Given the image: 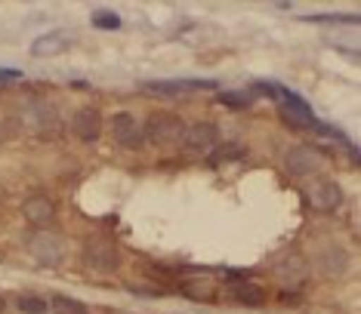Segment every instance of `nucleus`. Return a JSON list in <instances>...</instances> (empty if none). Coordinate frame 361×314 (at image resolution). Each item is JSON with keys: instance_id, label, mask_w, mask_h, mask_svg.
Segmentation results:
<instances>
[{"instance_id": "nucleus-1", "label": "nucleus", "mask_w": 361, "mask_h": 314, "mask_svg": "<svg viewBox=\"0 0 361 314\" xmlns=\"http://www.w3.org/2000/svg\"><path fill=\"white\" fill-rule=\"evenodd\" d=\"M219 145V127L210 120H198L192 127H185L183 139H179V151L188 157H207L216 151Z\"/></svg>"}, {"instance_id": "nucleus-2", "label": "nucleus", "mask_w": 361, "mask_h": 314, "mask_svg": "<svg viewBox=\"0 0 361 314\" xmlns=\"http://www.w3.org/2000/svg\"><path fill=\"white\" fill-rule=\"evenodd\" d=\"M185 133V123L179 114H170V111H154L149 120H145L142 127V136L149 139V142L167 148V145H179V139Z\"/></svg>"}, {"instance_id": "nucleus-3", "label": "nucleus", "mask_w": 361, "mask_h": 314, "mask_svg": "<svg viewBox=\"0 0 361 314\" xmlns=\"http://www.w3.org/2000/svg\"><path fill=\"white\" fill-rule=\"evenodd\" d=\"M84 262L96 271H118L121 265V246L105 234H93L84 241Z\"/></svg>"}, {"instance_id": "nucleus-4", "label": "nucleus", "mask_w": 361, "mask_h": 314, "mask_svg": "<svg viewBox=\"0 0 361 314\" xmlns=\"http://www.w3.org/2000/svg\"><path fill=\"white\" fill-rule=\"evenodd\" d=\"M28 253L35 256L40 265L56 268V265H62V259H65V241L59 234H53L50 228L35 231V234L28 237Z\"/></svg>"}, {"instance_id": "nucleus-5", "label": "nucleus", "mask_w": 361, "mask_h": 314, "mask_svg": "<svg viewBox=\"0 0 361 314\" xmlns=\"http://www.w3.org/2000/svg\"><path fill=\"white\" fill-rule=\"evenodd\" d=\"M142 89L152 96H188V93H201V89H216V80H198V77L142 80Z\"/></svg>"}, {"instance_id": "nucleus-6", "label": "nucleus", "mask_w": 361, "mask_h": 314, "mask_svg": "<svg viewBox=\"0 0 361 314\" xmlns=\"http://www.w3.org/2000/svg\"><path fill=\"white\" fill-rule=\"evenodd\" d=\"M343 203H346V191L340 188V182L318 179L315 185L309 188V206L315 213H336Z\"/></svg>"}, {"instance_id": "nucleus-7", "label": "nucleus", "mask_w": 361, "mask_h": 314, "mask_svg": "<svg viewBox=\"0 0 361 314\" xmlns=\"http://www.w3.org/2000/svg\"><path fill=\"white\" fill-rule=\"evenodd\" d=\"M111 136H114V142L118 145H124V148H142V142H145V136H142V123H139L133 114L130 111H118L111 118Z\"/></svg>"}, {"instance_id": "nucleus-8", "label": "nucleus", "mask_w": 361, "mask_h": 314, "mask_svg": "<svg viewBox=\"0 0 361 314\" xmlns=\"http://www.w3.org/2000/svg\"><path fill=\"white\" fill-rule=\"evenodd\" d=\"M22 216H25L28 225H35L37 231L50 228L53 222H56V203H53V197H47V194L28 197V201L22 203Z\"/></svg>"}, {"instance_id": "nucleus-9", "label": "nucleus", "mask_w": 361, "mask_h": 314, "mask_svg": "<svg viewBox=\"0 0 361 314\" xmlns=\"http://www.w3.org/2000/svg\"><path fill=\"white\" fill-rule=\"evenodd\" d=\"M71 133H75L80 142H96V139L102 136V111L93 108V105L78 108L75 118H71Z\"/></svg>"}, {"instance_id": "nucleus-10", "label": "nucleus", "mask_w": 361, "mask_h": 314, "mask_svg": "<svg viewBox=\"0 0 361 314\" xmlns=\"http://www.w3.org/2000/svg\"><path fill=\"white\" fill-rule=\"evenodd\" d=\"M275 277L281 280L284 287H293V290H300V287L309 280V265H306V259H302L300 253H287L284 259L275 265Z\"/></svg>"}, {"instance_id": "nucleus-11", "label": "nucleus", "mask_w": 361, "mask_h": 314, "mask_svg": "<svg viewBox=\"0 0 361 314\" xmlns=\"http://www.w3.org/2000/svg\"><path fill=\"white\" fill-rule=\"evenodd\" d=\"M226 296H228V299H232L235 305H244V308H262V305H266V299H269L266 287L253 284V280H232Z\"/></svg>"}, {"instance_id": "nucleus-12", "label": "nucleus", "mask_w": 361, "mask_h": 314, "mask_svg": "<svg viewBox=\"0 0 361 314\" xmlns=\"http://www.w3.org/2000/svg\"><path fill=\"white\" fill-rule=\"evenodd\" d=\"M284 167L293 172V176H312L318 167H322V157H318L315 148H306V145H297L284 154Z\"/></svg>"}, {"instance_id": "nucleus-13", "label": "nucleus", "mask_w": 361, "mask_h": 314, "mask_svg": "<svg viewBox=\"0 0 361 314\" xmlns=\"http://www.w3.org/2000/svg\"><path fill=\"white\" fill-rule=\"evenodd\" d=\"M179 293L192 302H204V305H213L219 299V290H216V280L210 277H185L179 284Z\"/></svg>"}, {"instance_id": "nucleus-14", "label": "nucleus", "mask_w": 361, "mask_h": 314, "mask_svg": "<svg viewBox=\"0 0 361 314\" xmlns=\"http://www.w3.org/2000/svg\"><path fill=\"white\" fill-rule=\"evenodd\" d=\"M68 44H71V34H65V31H47V34H40L35 44H31V56H35V59H53V56H59Z\"/></svg>"}, {"instance_id": "nucleus-15", "label": "nucleus", "mask_w": 361, "mask_h": 314, "mask_svg": "<svg viewBox=\"0 0 361 314\" xmlns=\"http://www.w3.org/2000/svg\"><path fill=\"white\" fill-rule=\"evenodd\" d=\"M50 308L56 314H87V305L80 299H75V296H53Z\"/></svg>"}, {"instance_id": "nucleus-16", "label": "nucleus", "mask_w": 361, "mask_h": 314, "mask_svg": "<svg viewBox=\"0 0 361 314\" xmlns=\"http://www.w3.org/2000/svg\"><path fill=\"white\" fill-rule=\"evenodd\" d=\"M253 93L250 89H228V93H219V105H228V108H250Z\"/></svg>"}, {"instance_id": "nucleus-17", "label": "nucleus", "mask_w": 361, "mask_h": 314, "mask_svg": "<svg viewBox=\"0 0 361 314\" xmlns=\"http://www.w3.org/2000/svg\"><path fill=\"white\" fill-rule=\"evenodd\" d=\"M238 157H244V145H216V151H213V157H207V161L216 167V163L238 161Z\"/></svg>"}, {"instance_id": "nucleus-18", "label": "nucleus", "mask_w": 361, "mask_h": 314, "mask_svg": "<svg viewBox=\"0 0 361 314\" xmlns=\"http://www.w3.org/2000/svg\"><path fill=\"white\" fill-rule=\"evenodd\" d=\"M16 305H19V311H25V314H44L50 308V302H44L40 296H19Z\"/></svg>"}, {"instance_id": "nucleus-19", "label": "nucleus", "mask_w": 361, "mask_h": 314, "mask_svg": "<svg viewBox=\"0 0 361 314\" xmlns=\"http://www.w3.org/2000/svg\"><path fill=\"white\" fill-rule=\"evenodd\" d=\"M93 25L96 28H102V31H118L121 28V15L99 10V13H93Z\"/></svg>"}, {"instance_id": "nucleus-20", "label": "nucleus", "mask_w": 361, "mask_h": 314, "mask_svg": "<svg viewBox=\"0 0 361 314\" xmlns=\"http://www.w3.org/2000/svg\"><path fill=\"white\" fill-rule=\"evenodd\" d=\"M309 22H346V25H358V15H306Z\"/></svg>"}, {"instance_id": "nucleus-21", "label": "nucleus", "mask_w": 361, "mask_h": 314, "mask_svg": "<svg viewBox=\"0 0 361 314\" xmlns=\"http://www.w3.org/2000/svg\"><path fill=\"white\" fill-rule=\"evenodd\" d=\"M13 80H22V71H10V68H0V89L6 84H13Z\"/></svg>"}, {"instance_id": "nucleus-22", "label": "nucleus", "mask_w": 361, "mask_h": 314, "mask_svg": "<svg viewBox=\"0 0 361 314\" xmlns=\"http://www.w3.org/2000/svg\"><path fill=\"white\" fill-rule=\"evenodd\" d=\"M4 305H6V302H4V299H0V311H4Z\"/></svg>"}, {"instance_id": "nucleus-23", "label": "nucleus", "mask_w": 361, "mask_h": 314, "mask_svg": "<svg viewBox=\"0 0 361 314\" xmlns=\"http://www.w3.org/2000/svg\"><path fill=\"white\" fill-rule=\"evenodd\" d=\"M118 314H127V311H118Z\"/></svg>"}]
</instances>
